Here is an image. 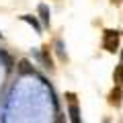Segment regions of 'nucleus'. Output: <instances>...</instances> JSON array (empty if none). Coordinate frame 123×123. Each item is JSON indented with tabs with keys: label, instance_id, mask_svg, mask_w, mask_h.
Returning a JSON list of instances; mask_svg holds the SVG:
<instances>
[{
	"label": "nucleus",
	"instance_id": "0eeeda50",
	"mask_svg": "<svg viewBox=\"0 0 123 123\" xmlns=\"http://www.w3.org/2000/svg\"><path fill=\"white\" fill-rule=\"evenodd\" d=\"M21 72H31V68H29V62H27V60H23V62H21Z\"/></svg>",
	"mask_w": 123,
	"mask_h": 123
},
{
	"label": "nucleus",
	"instance_id": "f03ea898",
	"mask_svg": "<svg viewBox=\"0 0 123 123\" xmlns=\"http://www.w3.org/2000/svg\"><path fill=\"white\" fill-rule=\"evenodd\" d=\"M70 119H72V123H80V111H78V105H76L74 101H72V105H70Z\"/></svg>",
	"mask_w": 123,
	"mask_h": 123
},
{
	"label": "nucleus",
	"instance_id": "f257e3e1",
	"mask_svg": "<svg viewBox=\"0 0 123 123\" xmlns=\"http://www.w3.org/2000/svg\"><path fill=\"white\" fill-rule=\"evenodd\" d=\"M105 49L107 51H115L119 45V33L117 31H105Z\"/></svg>",
	"mask_w": 123,
	"mask_h": 123
},
{
	"label": "nucleus",
	"instance_id": "20e7f679",
	"mask_svg": "<svg viewBox=\"0 0 123 123\" xmlns=\"http://www.w3.org/2000/svg\"><path fill=\"white\" fill-rule=\"evenodd\" d=\"M113 78H115V82L119 84V88H121V86H123V64L115 68V74H113Z\"/></svg>",
	"mask_w": 123,
	"mask_h": 123
},
{
	"label": "nucleus",
	"instance_id": "39448f33",
	"mask_svg": "<svg viewBox=\"0 0 123 123\" xmlns=\"http://www.w3.org/2000/svg\"><path fill=\"white\" fill-rule=\"evenodd\" d=\"M39 12H41V18H43V23H45V25H49V10H47V6L41 4V6H39Z\"/></svg>",
	"mask_w": 123,
	"mask_h": 123
},
{
	"label": "nucleus",
	"instance_id": "6e6552de",
	"mask_svg": "<svg viewBox=\"0 0 123 123\" xmlns=\"http://www.w3.org/2000/svg\"><path fill=\"white\" fill-rule=\"evenodd\" d=\"M53 123H66V119H64V117H57V119H55Z\"/></svg>",
	"mask_w": 123,
	"mask_h": 123
},
{
	"label": "nucleus",
	"instance_id": "1a4fd4ad",
	"mask_svg": "<svg viewBox=\"0 0 123 123\" xmlns=\"http://www.w3.org/2000/svg\"><path fill=\"white\" fill-rule=\"evenodd\" d=\"M121 64H123V51H121Z\"/></svg>",
	"mask_w": 123,
	"mask_h": 123
},
{
	"label": "nucleus",
	"instance_id": "7ed1b4c3",
	"mask_svg": "<svg viewBox=\"0 0 123 123\" xmlns=\"http://www.w3.org/2000/svg\"><path fill=\"white\" fill-rule=\"evenodd\" d=\"M109 103H111V105H115V107L121 105V88H115V90L109 94Z\"/></svg>",
	"mask_w": 123,
	"mask_h": 123
},
{
	"label": "nucleus",
	"instance_id": "9d476101",
	"mask_svg": "<svg viewBox=\"0 0 123 123\" xmlns=\"http://www.w3.org/2000/svg\"><path fill=\"white\" fill-rule=\"evenodd\" d=\"M0 37H2V33H0Z\"/></svg>",
	"mask_w": 123,
	"mask_h": 123
},
{
	"label": "nucleus",
	"instance_id": "423d86ee",
	"mask_svg": "<svg viewBox=\"0 0 123 123\" xmlns=\"http://www.w3.org/2000/svg\"><path fill=\"white\" fill-rule=\"evenodd\" d=\"M23 21H27V23H31V25L35 27L37 31H41V25H39V23H37V18H35V17H29V14H25V17H23Z\"/></svg>",
	"mask_w": 123,
	"mask_h": 123
}]
</instances>
